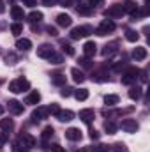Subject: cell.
I'll use <instances>...</instances> for the list:
<instances>
[{
	"label": "cell",
	"instance_id": "1",
	"mask_svg": "<svg viewBox=\"0 0 150 152\" xmlns=\"http://www.w3.org/2000/svg\"><path fill=\"white\" fill-rule=\"evenodd\" d=\"M28 88H30V81L27 78H16V80H12L9 83V90L12 94H21V92H25Z\"/></svg>",
	"mask_w": 150,
	"mask_h": 152
},
{
	"label": "cell",
	"instance_id": "2",
	"mask_svg": "<svg viewBox=\"0 0 150 152\" xmlns=\"http://www.w3.org/2000/svg\"><path fill=\"white\" fill-rule=\"evenodd\" d=\"M113 30H115V23L111 20H103L101 25L95 28V34L97 36H106V34H111Z\"/></svg>",
	"mask_w": 150,
	"mask_h": 152
},
{
	"label": "cell",
	"instance_id": "3",
	"mask_svg": "<svg viewBox=\"0 0 150 152\" xmlns=\"http://www.w3.org/2000/svg\"><path fill=\"white\" fill-rule=\"evenodd\" d=\"M138 73H140V69H136V67H129V69L122 75V83H124V85H131V83H134L136 78H138Z\"/></svg>",
	"mask_w": 150,
	"mask_h": 152
},
{
	"label": "cell",
	"instance_id": "4",
	"mask_svg": "<svg viewBox=\"0 0 150 152\" xmlns=\"http://www.w3.org/2000/svg\"><path fill=\"white\" fill-rule=\"evenodd\" d=\"M20 145H23L25 149H34L37 145V140L28 133H21L20 134Z\"/></svg>",
	"mask_w": 150,
	"mask_h": 152
},
{
	"label": "cell",
	"instance_id": "5",
	"mask_svg": "<svg viewBox=\"0 0 150 152\" xmlns=\"http://www.w3.org/2000/svg\"><path fill=\"white\" fill-rule=\"evenodd\" d=\"M90 34H92V28L87 27V25H83V27H74V28L71 30V39H81V37L90 36Z\"/></svg>",
	"mask_w": 150,
	"mask_h": 152
},
{
	"label": "cell",
	"instance_id": "6",
	"mask_svg": "<svg viewBox=\"0 0 150 152\" xmlns=\"http://www.w3.org/2000/svg\"><path fill=\"white\" fill-rule=\"evenodd\" d=\"M120 127H122L125 133H136V131L140 129V124H138L134 118H124L122 124H120Z\"/></svg>",
	"mask_w": 150,
	"mask_h": 152
},
{
	"label": "cell",
	"instance_id": "7",
	"mask_svg": "<svg viewBox=\"0 0 150 152\" xmlns=\"http://www.w3.org/2000/svg\"><path fill=\"white\" fill-rule=\"evenodd\" d=\"M122 14H124V5H120V4H115V5L108 7L104 11V16L106 18H120Z\"/></svg>",
	"mask_w": 150,
	"mask_h": 152
},
{
	"label": "cell",
	"instance_id": "8",
	"mask_svg": "<svg viewBox=\"0 0 150 152\" xmlns=\"http://www.w3.org/2000/svg\"><path fill=\"white\" fill-rule=\"evenodd\" d=\"M53 53H55V50L51 44H41L37 48V57H41V58H50Z\"/></svg>",
	"mask_w": 150,
	"mask_h": 152
},
{
	"label": "cell",
	"instance_id": "9",
	"mask_svg": "<svg viewBox=\"0 0 150 152\" xmlns=\"http://www.w3.org/2000/svg\"><path fill=\"white\" fill-rule=\"evenodd\" d=\"M7 108H9V112H11L12 115H21L23 110H25V106H23L20 101H14V99L7 103Z\"/></svg>",
	"mask_w": 150,
	"mask_h": 152
},
{
	"label": "cell",
	"instance_id": "10",
	"mask_svg": "<svg viewBox=\"0 0 150 152\" xmlns=\"http://www.w3.org/2000/svg\"><path fill=\"white\" fill-rule=\"evenodd\" d=\"M83 53H85V57H94L95 53H97V44L94 42V41H87L85 44H83Z\"/></svg>",
	"mask_w": 150,
	"mask_h": 152
},
{
	"label": "cell",
	"instance_id": "11",
	"mask_svg": "<svg viewBox=\"0 0 150 152\" xmlns=\"http://www.w3.org/2000/svg\"><path fill=\"white\" fill-rule=\"evenodd\" d=\"M79 118H81L85 124H90V122L95 118V112H94L92 108H85V110L79 112Z\"/></svg>",
	"mask_w": 150,
	"mask_h": 152
},
{
	"label": "cell",
	"instance_id": "12",
	"mask_svg": "<svg viewBox=\"0 0 150 152\" xmlns=\"http://www.w3.org/2000/svg\"><path fill=\"white\" fill-rule=\"evenodd\" d=\"M66 138L71 140V142H79V140H81V131H79L78 127H69V129L66 131Z\"/></svg>",
	"mask_w": 150,
	"mask_h": 152
},
{
	"label": "cell",
	"instance_id": "13",
	"mask_svg": "<svg viewBox=\"0 0 150 152\" xmlns=\"http://www.w3.org/2000/svg\"><path fill=\"white\" fill-rule=\"evenodd\" d=\"M11 16H12V20H16V23H20L25 18V12H23V9L20 5H12L11 7Z\"/></svg>",
	"mask_w": 150,
	"mask_h": 152
},
{
	"label": "cell",
	"instance_id": "14",
	"mask_svg": "<svg viewBox=\"0 0 150 152\" xmlns=\"http://www.w3.org/2000/svg\"><path fill=\"white\" fill-rule=\"evenodd\" d=\"M57 118H58L60 122H71V120L74 118V112H71V110H60V112L57 113Z\"/></svg>",
	"mask_w": 150,
	"mask_h": 152
},
{
	"label": "cell",
	"instance_id": "15",
	"mask_svg": "<svg viewBox=\"0 0 150 152\" xmlns=\"http://www.w3.org/2000/svg\"><path fill=\"white\" fill-rule=\"evenodd\" d=\"M71 23H73V18L69 14H66V12H62V14L57 16V25H60V27H71Z\"/></svg>",
	"mask_w": 150,
	"mask_h": 152
},
{
	"label": "cell",
	"instance_id": "16",
	"mask_svg": "<svg viewBox=\"0 0 150 152\" xmlns=\"http://www.w3.org/2000/svg\"><path fill=\"white\" fill-rule=\"evenodd\" d=\"M46 117H48V110L42 108V106H39L37 110L32 112V120H34V122H39V120H42V118H46Z\"/></svg>",
	"mask_w": 150,
	"mask_h": 152
},
{
	"label": "cell",
	"instance_id": "17",
	"mask_svg": "<svg viewBox=\"0 0 150 152\" xmlns=\"http://www.w3.org/2000/svg\"><path fill=\"white\" fill-rule=\"evenodd\" d=\"M16 48L20 50V51H28L30 48H32V41L30 39H18L16 41Z\"/></svg>",
	"mask_w": 150,
	"mask_h": 152
},
{
	"label": "cell",
	"instance_id": "18",
	"mask_svg": "<svg viewBox=\"0 0 150 152\" xmlns=\"http://www.w3.org/2000/svg\"><path fill=\"white\" fill-rule=\"evenodd\" d=\"M133 58H134V60H145V58H147V48H143V46L134 48V51H133Z\"/></svg>",
	"mask_w": 150,
	"mask_h": 152
},
{
	"label": "cell",
	"instance_id": "19",
	"mask_svg": "<svg viewBox=\"0 0 150 152\" xmlns=\"http://www.w3.org/2000/svg\"><path fill=\"white\" fill-rule=\"evenodd\" d=\"M39 101H41V94H39L37 90H32V92L27 96L25 104H39Z\"/></svg>",
	"mask_w": 150,
	"mask_h": 152
},
{
	"label": "cell",
	"instance_id": "20",
	"mask_svg": "<svg viewBox=\"0 0 150 152\" xmlns=\"http://www.w3.org/2000/svg\"><path fill=\"white\" fill-rule=\"evenodd\" d=\"M117 46H118V42H117V41H113V42H110V44H106V46H104V50H103V57H110V55H113V53L118 50Z\"/></svg>",
	"mask_w": 150,
	"mask_h": 152
},
{
	"label": "cell",
	"instance_id": "21",
	"mask_svg": "<svg viewBox=\"0 0 150 152\" xmlns=\"http://www.w3.org/2000/svg\"><path fill=\"white\" fill-rule=\"evenodd\" d=\"M27 18H28L30 23H39V21H42V12L41 11H32Z\"/></svg>",
	"mask_w": 150,
	"mask_h": 152
},
{
	"label": "cell",
	"instance_id": "22",
	"mask_svg": "<svg viewBox=\"0 0 150 152\" xmlns=\"http://www.w3.org/2000/svg\"><path fill=\"white\" fill-rule=\"evenodd\" d=\"M71 75H73V80H74L76 83H83V81H85V75H83L78 67L71 69Z\"/></svg>",
	"mask_w": 150,
	"mask_h": 152
},
{
	"label": "cell",
	"instance_id": "23",
	"mask_svg": "<svg viewBox=\"0 0 150 152\" xmlns=\"http://www.w3.org/2000/svg\"><path fill=\"white\" fill-rule=\"evenodd\" d=\"M73 94H74V97L78 99V101H87V99H88V90H87V88H79V90H74Z\"/></svg>",
	"mask_w": 150,
	"mask_h": 152
},
{
	"label": "cell",
	"instance_id": "24",
	"mask_svg": "<svg viewBox=\"0 0 150 152\" xmlns=\"http://www.w3.org/2000/svg\"><path fill=\"white\" fill-rule=\"evenodd\" d=\"M12 127H14L12 118H2V120H0V129H4V131H11Z\"/></svg>",
	"mask_w": 150,
	"mask_h": 152
},
{
	"label": "cell",
	"instance_id": "25",
	"mask_svg": "<svg viewBox=\"0 0 150 152\" xmlns=\"http://www.w3.org/2000/svg\"><path fill=\"white\" fill-rule=\"evenodd\" d=\"M118 101H120V97H118L117 94H108V96L104 97V103H106L108 106H115V104H118Z\"/></svg>",
	"mask_w": 150,
	"mask_h": 152
},
{
	"label": "cell",
	"instance_id": "26",
	"mask_svg": "<svg viewBox=\"0 0 150 152\" xmlns=\"http://www.w3.org/2000/svg\"><path fill=\"white\" fill-rule=\"evenodd\" d=\"M92 80L94 81H108V75H106V71H95L92 75Z\"/></svg>",
	"mask_w": 150,
	"mask_h": 152
},
{
	"label": "cell",
	"instance_id": "27",
	"mask_svg": "<svg viewBox=\"0 0 150 152\" xmlns=\"http://www.w3.org/2000/svg\"><path fill=\"white\" fill-rule=\"evenodd\" d=\"M129 97H131L133 101H138V99L141 97V88H140V87H133V88L129 90Z\"/></svg>",
	"mask_w": 150,
	"mask_h": 152
},
{
	"label": "cell",
	"instance_id": "28",
	"mask_svg": "<svg viewBox=\"0 0 150 152\" xmlns=\"http://www.w3.org/2000/svg\"><path fill=\"white\" fill-rule=\"evenodd\" d=\"M60 46H62V51H64V53H67L69 57H73V55H74V48H73V46H71L69 42L62 41V42H60Z\"/></svg>",
	"mask_w": 150,
	"mask_h": 152
},
{
	"label": "cell",
	"instance_id": "29",
	"mask_svg": "<svg viewBox=\"0 0 150 152\" xmlns=\"http://www.w3.org/2000/svg\"><path fill=\"white\" fill-rule=\"evenodd\" d=\"M125 39H127L129 42H136V41L140 39V34H138L136 30H127V32H125Z\"/></svg>",
	"mask_w": 150,
	"mask_h": 152
},
{
	"label": "cell",
	"instance_id": "30",
	"mask_svg": "<svg viewBox=\"0 0 150 152\" xmlns=\"http://www.w3.org/2000/svg\"><path fill=\"white\" fill-rule=\"evenodd\" d=\"M51 81H53V85L64 87V85H66V76H64V75H55L53 78H51Z\"/></svg>",
	"mask_w": 150,
	"mask_h": 152
},
{
	"label": "cell",
	"instance_id": "31",
	"mask_svg": "<svg viewBox=\"0 0 150 152\" xmlns=\"http://www.w3.org/2000/svg\"><path fill=\"white\" fill-rule=\"evenodd\" d=\"M138 11V5L134 4V2H127L125 5H124V12H131V14H134Z\"/></svg>",
	"mask_w": 150,
	"mask_h": 152
},
{
	"label": "cell",
	"instance_id": "32",
	"mask_svg": "<svg viewBox=\"0 0 150 152\" xmlns=\"http://www.w3.org/2000/svg\"><path fill=\"white\" fill-rule=\"evenodd\" d=\"M76 11H78V14H83V16L92 14V7H88V5H78Z\"/></svg>",
	"mask_w": 150,
	"mask_h": 152
},
{
	"label": "cell",
	"instance_id": "33",
	"mask_svg": "<svg viewBox=\"0 0 150 152\" xmlns=\"http://www.w3.org/2000/svg\"><path fill=\"white\" fill-rule=\"evenodd\" d=\"M104 131H106L108 134H115V133H117V124H113L111 120L106 122V124H104Z\"/></svg>",
	"mask_w": 150,
	"mask_h": 152
},
{
	"label": "cell",
	"instance_id": "34",
	"mask_svg": "<svg viewBox=\"0 0 150 152\" xmlns=\"http://www.w3.org/2000/svg\"><path fill=\"white\" fill-rule=\"evenodd\" d=\"M11 32H12L14 36H20V34L23 32V27H21V23H12V25H11Z\"/></svg>",
	"mask_w": 150,
	"mask_h": 152
},
{
	"label": "cell",
	"instance_id": "35",
	"mask_svg": "<svg viewBox=\"0 0 150 152\" xmlns=\"http://www.w3.org/2000/svg\"><path fill=\"white\" fill-rule=\"evenodd\" d=\"M51 134H53V127H51V126L44 127V131H42V142H48Z\"/></svg>",
	"mask_w": 150,
	"mask_h": 152
},
{
	"label": "cell",
	"instance_id": "36",
	"mask_svg": "<svg viewBox=\"0 0 150 152\" xmlns=\"http://www.w3.org/2000/svg\"><path fill=\"white\" fill-rule=\"evenodd\" d=\"M46 110H48V113H51V115H55V117H57V113L60 112V106H58L57 103H51V104H50Z\"/></svg>",
	"mask_w": 150,
	"mask_h": 152
},
{
	"label": "cell",
	"instance_id": "37",
	"mask_svg": "<svg viewBox=\"0 0 150 152\" xmlns=\"http://www.w3.org/2000/svg\"><path fill=\"white\" fill-rule=\"evenodd\" d=\"M92 151L94 152H110L111 151V147H108V145H104V143H99V145L92 147Z\"/></svg>",
	"mask_w": 150,
	"mask_h": 152
},
{
	"label": "cell",
	"instance_id": "38",
	"mask_svg": "<svg viewBox=\"0 0 150 152\" xmlns=\"http://www.w3.org/2000/svg\"><path fill=\"white\" fill-rule=\"evenodd\" d=\"M73 92H74V88H71V87H62V90H60V94H62V97H69V96H73Z\"/></svg>",
	"mask_w": 150,
	"mask_h": 152
},
{
	"label": "cell",
	"instance_id": "39",
	"mask_svg": "<svg viewBox=\"0 0 150 152\" xmlns=\"http://www.w3.org/2000/svg\"><path fill=\"white\" fill-rule=\"evenodd\" d=\"M111 149H113V152H129V151H127V147H125L124 143H115Z\"/></svg>",
	"mask_w": 150,
	"mask_h": 152
},
{
	"label": "cell",
	"instance_id": "40",
	"mask_svg": "<svg viewBox=\"0 0 150 152\" xmlns=\"http://www.w3.org/2000/svg\"><path fill=\"white\" fill-rule=\"evenodd\" d=\"M79 66L88 69V67H92V62H90V58H88V57H83V58H79Z\"/></svg>",
	"mask_w": 150,
	"mask_h": 152
},
{
	"label": "cell",
	"instance_id": "41",
	"mask_svg": "<svg viewBox=\"0 0 150 152\" xmlns=\"http://www.w3.org/2000/svg\"><path fill=\"white\" fill-rule=\"evenodd\" d=\"M48 60H50L51 64H62V57H60V55H57V53H53Z\"/></svg>",
	"mask_w": 150,
	"mask_h": 152
},
{
	"label": "cell",
	"instance_id": "42",
	"mask_svg": "<svg viewBox=\"0 0 150 152\" xmlns=\"http://www.w3.org/2000/svg\"><path fill=\"white\" fill-rule=\"evenodd\" d=\"M48 152H66V149H64V147H60V145H57V143H53V145H50Z\"/></svg>",
	"mask_w": 150,
	"mask_h": 152
},
{
	"label": "cell",
	"instance_id": "43",
	"mask_svg": "<svg viewBox=\"0 0 150 152\" xmlns=\"http://www.w3.org/2000/svg\"><path fill=\"white\" fill-rule=\"evenodd\" d=\"M104 5V0H88V7H99Z\"/></svg>",
	"mask_w": 150,
	"mask_h": 152
},
{
	"label": "cell",
	"instance_id": "44",
	"mask_svg": "<svg viewBox=\"0 0 150 152\" xmlns=\"http://www.w3.org/2000/svg\"><path fill=\"white\" fill-rule=\"evenodd\" d=\"M7 140H9V134L7 133H0V147H4L7 143Z\"/></svg>",
	"mask_w": 150,
	"mask_h": 152
},
{
	"label": "cell",
	"instance_id": "45",
	"mask_svg": "<svg viewBox=\"0 0 150 152\" xmlns=\"http://www.w3.org/2000/svg\"><path fill=\"white\" fill-rule=\"evenodd\" d=\"M46 32H48L50 36H53V37H55V36H58L57 28H55V27H51V25H50V27H46Z\"/></svg>",
	"mask_w": 150,
	"mask_h": 152
},
{
	"label": "cell",
	"instance_id": "46",
	"mask_svg": "<svg viewBox=\"0 0 150 152\" xmlns=\"http://www.w3.org/2000/svg\"><path fill=\"white\" fill-rule=\"evenodd\" d=\"M138 76H140V80H141L143 83H147V81H149V78H147V71H140Z\"/></svg>",
	"mask_w": 150,
	"mask_h": 152
},
{
	"label": "cell",
	"instance_id": "47",
	"mask_svg": "<svg viewBox=\"0 0 150 152\" xmlns=\"http://www.w3.org/2000/svg\"><path fill=\"white\" fill-rule=\"evenodd\" d=\"M92 140H99V133L95 131V129H90V134H88Z\"/></svg>",
	"mask_w": 150,
	"mask_h": 152
},
{
	"label": "cell",
	"instance_id": "48",
	"mask_svg": "<svg viewBox=\"0 0 150 152\" xmlns=\"http://www.w3.org/2000/svg\"><path fill=\"white\" fill-rule=\"evenodd\" d=\"M25 5H28V7H34V5H37V0H21Z\"/></svg>",
	"mask_w": 150,
	"mask_h": 152
},
{
	"label": "cell",
	"instance_id": "49",
	"mask_svg": "<svg viewBox=\"0 0 150 152\" xmlns=\"http://www.w3.org/2000/svg\"><path fill=\"white\" fill-rule=\"evenodd\" d=\"M42 4H44V5H48V7H51V5H55V4H57V0H42Z\"/></svg>",
	"mask_w": 150,
	"mask_h": 152
},
{
	"label": "cell",
	"instance_id": "50",
	"mask_svg": "<svg viewBox=\"0 0 150 152\" xmlns=\"http://www.w3.org/2000/svg\"><path fill=\"white\" fill-rule=\"evenodd\" d=\"M5 12V5H4V0H0V14Z\"/></svg>",
	"mask_w": 150,
	"mask_h": 152
},
{
	"label": "cell",
	"instance_id": "51",
	"mask_svg": "<svg viewBox=\"0 0 150 152\" xmlns=\"http://www.w3.org/2000/svg\"><path fill=\"white\" fill-rule=\"evenodd\" d=\"M92 149H81V151H78V152H90Z\"/></svg>",
	"mask_w": 150,
	"mask_h": 152
},
{
	"label": "cell",
	"instance_id": "52",
	"mask_svg": "<svg viewBox=\"0 0 150 152\" xmlns=\"http://www.w3.org/2000/svg\"><path fill=\"white\" fill-rule=\"evenodd\" d=\"M4 113V108H2V106H0V115Z\"/></svg>",
	"mask_w": 150,
	"mask_h": 152
},
{
	"label": "cell",
	"instance_id": "53",
	"mask_svg": "<svg viewBox=\"0 0 150 152\" xmlns=\"http://www.w3.org/2000/svg\"><path fill=\"white\" fill-rule=\"evenodd\" d=\"M147 2H149V0H145V4H147Z\"/></svg>",
	"mask_w": 150,
	"mask_h": 152
},
{
	"label": "cell",
	"instance_id": "54",
	"mask_svg": "<svg viewBox=\"0 0 150 152\" xmlns=\"http://www.w3.org/2000/svg\"><path fill=\"white\" fill-rule=\"evenodd\" d=\"M0 85H2V80H0Z\"/></svg>",
	"mask_w": 150,
	"mask_h": 152
}]
</instances>
